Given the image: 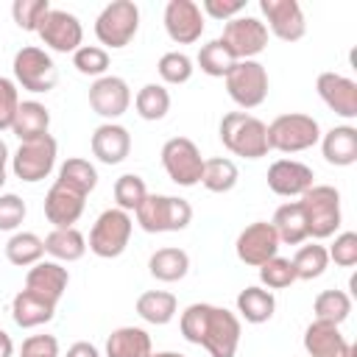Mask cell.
<instances>
[{
  "label": "cell",
  "instance_id": "cell-19",
  "mask_svg": "<svg viewBox=\"0 0 357 357\" xmlns=\"http://www.w3.org/2000/svg\"><path fill=\"white\" fill-rule=\"evenodd\" d=\"M318 98L340 117L354 120L357 117V81L340 75V73H321L315 81Z\"/></svg>",
  "mask_w": 357,
  "mask_h": 357
},
{
  "label": "cell",
  "instance_id": "cell-17",
  "mask_svg": "<svg viewBox=\"0 0 357 357\" xmlns=\"http://www.w3.org/2000/svg\"><path fill=\"white\" fill-rule=\"evenodd\" d=\"M89 106L95 114L106 117L109 123L120 114L128 112L131 106V89L123 78L117 75H103V78H95V84L89 86Z\"/></svg>",
  "mask_w": 357,
  "mask_h": 357
},
{
  "label": "cell",
  "instance_id": "cell-10",
  "mask_svg": "<svg viewBox=\"0 0 357 357\" xmlns=\"http://www.w3.org/2000/svg\"><path fill=\"white\" fill-rule=\"evenodd\" d=\"M162 165L173 184L178 187H195L201 184L204 173V156L198 145L187 137H173L162 145Z\"/></svg>",
  "mask_w": 357,
  "mask_h": 357
},
{
  "label": "cell",
  "instance_id": "cell-50",
  "mask_svg": "<svg viewBox=\"0 0 357 357\" xmlns=\"http://www.w3.org/2000/svg\"><path fill=\"white\" fill-rule=\"evenodd\" d=\"M67 357H100V354H98V349H95L92 343L78 340V343H73V346L67 349Z\"/></svg>",
  "mask_w": 357,
  "mask_h": 357
},
{
  "label": "cell",
  "instance_id": "cell-25",
  "mask_svg": "<svg viewBox=\"0 0 357 357\" xmlns=\"http://www.w3.org/2000/svg\"><path fill=\"white\" fill-rule=\"evenodd\" d=\"M53 312H56V304L33 296L31 290H20L11 301V318L22 329H33V326H42V324L53 321Z\"/></svg>",
  "mask_w": 357,
  "mask_h": 357
},
{
  "label": "cell",
  "instance_id": "cell-24",
  "mask_svg": "<svg viewBox=\"0 0 357 357\" xmlns=\"http://www.w3.org/2000/svg\"><path fill=\"white\" fill-rule=\"evenodd\" d=\"M47 128H50V112L39 100H20L17 114H14V123H11L14 137L20 142H28V139L45 137Z\"/></svg>",
  "mask_w": 357,
  "mask_h": 357
},
{
  "label": "cell",
  "instance_id": "cell-34",
  "mask_svg": "<svg viewBox=\"0 0 357 357\" xmlns=\"http://www.w3.org/2000/svg\"><path fill=\"white\" fill-rule=\"evenodd\" d=\"M240 178V170L231 159L226 156H212V159H204V173H201V184L209 190V192H229L234 190Z\"/></svg>",
  "mask_w": 357,
  "mask_h": 357
},
{
  "label": "cell",
  "instance_id": "cell-18",
  "mask_svg": "<svg viewBox=\"0 0 357 357\" xmlns=\"http://www.w3.org/2000/svg\"><path fill=\"white\" fill-rule=\"evenodd\" d=\"M312 167L298 159H276L268 167V187L282 198H301L315 181Z\"/></svg>",
  "mask_w": 357,
  "mask_h": 357
},
{
  "label": "cell",
  "instance_id": "cell-46",
  "mask_svg": "<svg viewBox=\"0 0 357 357\" xmlns=\"http://www.w3.org/2000/svg\"><path fill=\"white\" fill-rule=\"evenodd\" d=\"M326 254H329V259H332L335 265H340V268L357 265V234H354V231L337 234L335 243H332V248H329Z\"/></svg>",
  "mask_w": 357,
  "mask_h": 357
},
{
  "label": "cell",
  "instance_id": "cell-15",
  "mask_svg": "<svg viewBox=\"0 0 357 357\" xmlns=\"http://www.w3.org/2000/svg\"><path fill=\"white\" fill-rule=\"evenodd\" d=\"M259 11L268 20L265 28L282 42H298L307 33V20L296 0H259Z\"/></svg>",
  "mask_w": 357,
  "mask_h": 357
},
{
  "label": "cell",
  "instance_id": "cell-31",
  "mask_svg": "<svg viewBox=\"0 0 357 357\" xmlns=\"http://www.w3.org/2000/svg\"><path fill=\"white\" fill-rule=\"evenodd\" d=\"M343 343L346 337L340 335V326L329 321H312L304 329V351L310 357H332Z\"/></svg>",
  "mask_w": 357,
  "mask_h": 357
},
{
  "label": "cell",
  "instance_id": "cell-26",
  "mask_svg": "<svg viewBox=\"0 0 357 357\" xmlns=\"http://www.w3.org/2000/svg\"><path fill=\"white\" fill-rule=\"evenodd\" d=\"M151 335L139 326H117L106 337V357H148Z\"/></svg>",
  "mask_w": 357,
  "mask_h": 357
},
{
  "label": "cell",
  "instance_id": "cell-8",
  "mask_svg": "<svg viewBox=\"0 0 357 357\" xmlns=\"http://www.w3.org/2000/svg\"><path fill=\"white\" fill-rule=\"evenodd\" d=\"M226 92L240 109H257L268 98V70L257 61H234L226 73Z\"/></svg>",
  "mask_w": 357,
  "mask_h": 357
},
{
  "label": "cell",
  "instance_id": "cell-27",
  "mask_svg": "<svg viewBox=\"0 0 357 357\" xmlns=\"http://www.w3.org/2000/svg\"><path fill=\"white\" fill-rule=\"evenodd\" d=\"M271 226H273L279 243L298 245V243L307 240V223H304V212H301V204H298V201L282 204V206L273 212Z\"/></svg>",
  "mask_w": 357,
  "mask_h": 357
},
{
  "label": "cell",
  "instance_id": "cell-21",
  "mask_svg": "<svg viewBox=\"0 0 357 357\" xmlns=\"http://www.w3.org/2000/svg\"><path fill=\"white\" fill-rule=\"evenodd\" d=\"M67 284H70V273L59 262H45L42 259V262L31 265V271L25 273V290H31L33 296H39L50 304L61 301Z\"/></svg>",
  "mask_w": 357,
  "mask_h": 357
},
{
  "label": "cell",
  "instance_id": "cell-53",
  "mask_svg": "<svg viewBox=\"0 0 357 357\" xmlns=\"http://www.w3.org/2000/svg\"><path fill=\"white\" fill-rule=\"evenodd\" d=\"M6 162H8V148H6V142L0 139V167H6Z\"/></svg>",
  "mask_w": 357,
  "mask_h": 357
},
{
  "label": "cell",
  "instance_id": "cell-38",
  "mask_svg": "<svg viewBox=\"0 0 357 357\" xmlns=\"http://www.w3.org/2000/svg\"><path fill=\"white\" fill-rule=\"evenodd\" d=\"M137 114L142 120H162L170 112V92L162 84H145L134 98Z\"/></svg>",
  "mask_w": 357,
  "mask_h": 357
},
{
  "label": "cell",
  "instance_id": "cell-52",
  "mask_svg": "<svg viewBox=\"0 0 357 357\" xmlns=\"http://www.w3.org/2000/svg\"><path fill=\"white\" fill-rule=\"evenodd\" d=\"M354 354H357V351H354V346H351V343H343L332 357H354Z\"/></svg>",
  "mask_w": 357,
  "mask_h": 357
},
{
  "label": "cell",
  "instance_id": "cell-22",
  "mask_svg": "<svg viewBox=\"0 0 357 357\" xmlns=\"http://www.w3.org/2000/svg\"><path fill=\"white\" fill-rule=\"evenodd\" d=\"M92 153L103 165H120L131 153V134L120 123H103L92 131Z\"/></svg>",
  "mask_w": 357,
  "mask_h": 357
},
{
  "label": "cell",
  "instance_id": "cell-3",
  "mask_svg": "<svg viewBox=\"0 0 357 357\" xmlns=\"http://www.w3.org/2000/svg\"><path fill=\"white\" fill-rule=\"evenodd\" d=\"M220 142L245 159H259L268 153V131L265 123L248 112H229L220 120Z\"/></svg>",
  "mask_w": 357,
  "mask_h": 357
},
{
  "label": "cell",
  "instance_id": "cell-45",
  "mask_svg": "<svg viewBox=\"0 0 357 357\" xmlns=\"http://www.w3.org/2000/svg\"><path fill=\"white\" fill-rule=\"evenodd\" d=\"M25 201L14 192L0 195V231H17L20 223L25 220Z\"/></svg>",
  "mask_w": 357,
  "mask_h": 357
},
{
  "label": "cell",
  "instance_id": "cell-28",
  "mask_svg": "<svg viewBox=\"0 0 357 357\" xmlns=\"http://www.w3.org/2000/svg\"><path fill=\"white\" fill-rule=\"evenodd\" d=\"M148 271L153 279L159 282H178L187 276L190 271V257L184 248H176V245H167V248H159L151 254L148 259Z\"/></svg>",
  "mask_w": 357,
  "mask_h": 357
},
{
  "label": "cell",
  "instance_id": "cell-39",
  "mask_svg": "<svg viewBox=\"0 0 357 357\" xmlns=\"http://www.w3.org/2000/svg\"><path fill=\"white\" fill-rule=\"evenodd\" d=\"M290 262H293V273H296V279L310 282V279H318V276L326 271V265H329V254H326L324 245L312 243V245H301Z\"/></svg>",
  "mask_w": 357,
  "mask_h": 357
},
{
  "label": "cell",
  "instance_id": "cell-23",
  "mask_svg": "<svg viewBox=\"0 0 357 357\" xmlns=\"http://www.w3.org/2000/svg\"><path fill=\"white\" fill-rule=\"evenodd\" d=\"M324 159L335 167H349L357 162V128L354 126H335L321 137Z\"/></svg>",
  "mask_w": 357,
  "mask_h": 357
},
{
  "label": "cell",
  "instance_id": "cell-51",
  "mask_svg": "<svg viewBox=\"0 0 357 357\" xmlns=\"http://www.w3.org/2000/svg\"><path fill=\"white\" fill-rule=\"evenodd\" d=\"M11 354H14V340L8 332L0 329V357H11Z\"/></svg>",
  "mask_w": 357,
  "mask_h": 357
},
{
  "label": "cell",
  "instance_id": "cell-5",
  "mask_svg": "<svg viewBox=\"0 0 357 357\" xmlns=\"http://www.w3.org/2000/svg\"><path fill=\"white\" fill-rule=\"evenodd\" d=\"M192 220V206L190 201L178 198V195H145V201L137 206V223L148 231V234H159V231H181L187 229Z\"/></svg>",
  "mask_w": 357,
  "mask_h": 357
},
{
  "label": "cell",
  "instance_id": "cell-40",
  "mask_svg": "<svg viewBox=\"0 0 357 357\" xmlns=\"http://www.w3.org/2000/svg\"><path fill=\"white\" fill-rule=\"evenodd\" d=\"M145 195H148V187H145L142 176H137V173H123L114 181V201H117V209H123V212H137V206L145 201Z\"/></svg>",
  "mask_w": 357,
  "mask_h": 357
},
{
  "label": "cell",
  "instance_id": "cell-54",
  "mask_svg": "<svg viewBox=\"0 0 357 357\" xmlns=\"http://www.w3.org/2000/svg\"><path fill=\"white\" fill-rule=\"evenodd\" d=\"M148 357H184V354H178V351H151Z\"/></svg>",
  "mask_w": 357,
  "mask_h": 357
},
{
  "label": "cell",
  "instance_id": "cell-30",
  "mask_svg": "<svg viewBox=\"0 0 357 357\" xmlns=\"http://www.w3.org/2000/svg\"><path fill=\"white\" fill-rule=\"evenodd\" d=\"M176 310H178V301L167 290H148L137 298V315L153 326L170 324L176 318Z\"/></svg>",
  "mask_w": 357,
  "mask_h": 357
},
{
  "label": "cell",
  "instance_id": "cell-43",
  "mask_svg": "<svg viewBox=\"0 0 357 357\" xmlns=\"http://www.w3.org/2000/svg\"><path fill=\"white\" fill-rule=\"evenodd\" d=\"M259 282L268 287V290H284L296 282V273H293V262L284 259V257H271L268 262L259 265Z\"/></svg>",
  "mask_w": 357,
  "mask_h": 357
},
{
  "label": "cell",
  "instance_id": "cell-44",
  "mask_svg": "<svg viewBox=\"0 0 357 357\" xmlns=\"http://www.w3.org/2000/svg\"><path fill=\"white\" fill-rule=\"evenodd\" d=\"M50 11L47 0H14L11 3V17L22 31H39V22L45 20V14Z\"/></svg>",
  "mask_w": 357,
  "mask_h": 357
},
{
  "label": "cell",
  "instance_id": "cell-11",
  "mask_svg": "<svg viewBox=\"0 0 357 357\" xmlns=\"http://www.w3.org/2000/svg\"><path fill=\"white\" fill-rule=\"evenodd\" d=\"M56 139L50 134L45 137H36V139H28V142H20L17 153L11 156V170L20 181H42L50 176L53 165H56Z\"/></svg>",
  "mask_w": 357,
  "mask_h": 357
},
{
  "label": "cell",
  "instance_id": "cell-47",
  "mask_svg": "<svg viewBox=\"0 0 357 357\" xmlns=\"http://www.w3.org/2000/svg\"><path fill=\"white\" fill-rule=\"evenodd\" d=\"M17 106H20V92H17V84L6 75H0V131L11 128L14 123V114H17Z\"/></svg>",
  "mask_w": 357,
  "mask_h": 357
},
{
  "label": "cell",
  "instance_id": "cell-1",
  "mask_svg": "<svg viewBox=\"0 0 357 357\" xmlns=\"http://www.w3.org/2000/svg\"><path fill=\"white\" fill-rule=\"evenodd\" d=\"M184 340L204 346L209 357H234L240 346V318L226 307L190 304L178 318Z\"/></svg>",
  "mask_w": 357,
  "mask_h": 357
},
{
  "label": "cell",
  "instance_id": "cell-12",
  "mask_svg": "<svg viewBox=\"0 0 357 357\" xmlns=\"http://www.w3.org/2000/svg\"><path fill=\"white\" fill-rule=\"evenodd\" d=\"M218 39L237 61H248L268 47V28L257 17H234L223 25V33Z\"/></svg>",
  "mask_w": 357,
  "mask_h": 357
},
{
  "label": "cell",
  "instance_id": "cell-41",
  "mask_svg": "<svg viewBox=\"0 0 357 357\" xmlns=\"http://www.w3.org/2000/svg\"><path fill=\"white\" fill-rule=\"evenodd\" d=\"M156 70H159V78L165 81V84H187L190 78H192V59L187 56V53H181V50H170V53H165L162 59H159V64H156Z\"/></svg>",
  "mask_w": 357,
  "mask_h": 357
},
{
  "label": "cell",
  "instance_id": "cell-33",
  "mask_svg": "<svg viewBox=\"0 0 357 357\" xmlns=\"http://www.w3.org/2000/svg\"><path fill=\"white\" fill-rule=\"evenodd\" d=\"M6 257L17 268H31L45 257V240L33 231H14L6 243Z\"/></svg>",
  "mask_w": 357,
  "mask_h": 357
},
{
  "label": "cell",
  "instance_id": "cell-49",
  "mask_svg": "<svg viewBox=\"0 0 357 357\" xmlns=\"http://www.w3.org/2000/svg\"><path fill=\"white\" fill-rule=\"evenodd\" d=\"M245 8V0H204L201 3V11L215 17V20H234L240 17V11Z\"/></svg>",
  "mask_w": 357,
  "mask_h": 357
},
{
  "label": "cell",
  "instance_id": "cell-14",
  "mask_svg": "<svg viewBox=\"0 0 357 357\" xmlns=\"http://www.w3.org/2000/svg\"><path fill=\"white\" fill-rule=\"evenodd\" d=\"M279 237L273 231V226L268 220H254L248 223L240 234H237V243H234V251H237V259L251 265V268H259L262 262H268L271 257H276L279 251Z\"/></svg>",
  "mask_w": 357,
  "mask_h": 357
},
{
  "label": "cell",
  "instance_id": "cell-4",
  "mask_svg": "<svg viewBox=\"0 0 357 357\" xmlns=\"http://www.w3.org/2000/svg\"><path fill=\"white\" fill-rule=\"evenodd\" d=\"M265 131H268V151L273 148L279 153H301L321 139L318 120L301 112L279 114L271 126H265Z\"/></svg>",
  "mask_w": 357,
  "mask_h": 357
},
{
  "label": "cell",
  "instance_id": "cell-29",
  "mask_svg": "<svg viewBox=\"0 0 357 357\" xmlns=\"http://www.w3.org/2000/svg\"><path fill=\"white\" fill-rule=\"evenodd\" d=\"M45 254H50L56 262H75L86 254V237L70 226V229H53L45 237Z\"/></svg>",
  "mask_w": 357,
  "mask_h": 357
},
{
  "label": "cell",
  "instance_id": "cell-7",
  "mask_svg": "<svg viewBox=\"0 0 357 357\" xmlns=\"http://www.w3.org/2000/svg\"><path fill=\"white\" fill-rule=\"evenodd\" d=\"M139 28V8L134 0H112L95 20V36L100 45L117 50L126 47Z\"/></svg>",
  "mask_w": 357,
  "mask_h": 357
},
{
  "label": "cell",
  "instance_id": "cell-37",
  "mask_svg": "<svg viewBox=\"0 0 357 357\" xmlns=\"http://www.w3.org/2000/svg\"><path fill=\"white\" fill-rule=\"evenodd\" d=\"M234 61L237 59L229 53V47L220 39H209L198 50V67H201V73H206L212 78H226V73L234 67Z\"/></svg>",
  "mask_w": 357,
  "mask_h": 357
},
{
  "label": "cell",
  "instance_id": "cell-9",
  "mask_svg": "<svg viewBox=\"0 0 357 357\" xmlns=\"http://www.w3.org/2000/svg\"><path fill=\"white\" fill-rule=\"evenodd\" d=\"M14 78L22 89L28 92H50L59 81V70L56 61L50 59L47 50L36 47V45H25L17 50L14 56Z\"/></svg>",
  "mask_w": 357,
  "mask_h": 357
},
{
  "label": "cell",
  "instance_id": "cell-36",
  "mask_svg": "<svg viewBox=\"0 0 357 357\" xmlns=\"http://www.w3.org/2000/svg\"><path fill=\"white\" fill-rule=\"evenodd\" d=\"M312 312H315V321H329V324L340 326L351 312V296L343 290H324L315 296Z\"/></svg>",
  "mask_w": 357,
  "mask_h": 357
},
{
  "label": "cell",
  "instance_id": "cell-55",
  "mask_svg": "<svg viewBox=\"0 0 357 357\" xmlns=\"http://www.w3.org/2000/svg\"><path fill=\"white\" fill-rule=\"evenodd\" d=\"M6 184V167H0V187Z\"/></svg>",
  "mask_w": 357,
  "mask_h": 357
},
{
  "label": "cell",
  "instance_id": "cell-20",
  "mask_svg": "<svg viewBox=\"0 0 357 357\" xmlns=\"http://www.w3.org/2000/svg\"><path fill=\"white\" fill-rule=\"evenodd\" d=\"M84 204L86 195L56 181L45 195V218L53 223V229H70L84 215Z\"/></svg>",
  "mask_w": 357,
  "mask_h": 357
},
{
  "label": "cell",
  "instance_id": "cell-48",
  "mask_svg": "<svg viewBox=\"0 0 357 357\" xmlns=\"http://www.w3.org/2000/svg\"><path fill=\"white\" fill-rule=\"evenodd\" d=\"M20 357H59V340L53 335H31L22 343Z\"/></svg>",
  "mask_w": 357,
  "mask_h": 357
},
{
  "label": "cell",
  "instance_id": "cell-2",
  "mask_svg": "<svg viewBox=\"0 0 357 357\" xmlns=\"http://www.w3.org/2000/svg\"><path fill=\"white\" fill-rule=\"evenodd\" d=\"M301 212L307 223V237L312 240H326L340 229V192L329 184H312L301 195Z\"/></svg>",
  "mask_w": 357,
  "mask_h": 357
},
{
  "label": "cell",
  "instance_id": "cell-6",
  "mask_svg": "<svg viewBox=\"0 0 357 357\" xmlns=\"http://www.w3.org/2000/svg\"><path fill=\"white\" fill-rule=\"evenodd\" d=\"M131 231H134V223H131V215L112 206V209H103L98 215V220L92 223V231H89V251L100 259H114L120 257L126 248H128V240H131Z\"/></svg>",
  "mask_w": 357,
  "mask_h": 357
},
{
  "label": "cell",
  "instance_id": "cell-16",
  "mask_svg": "<svg viewBox=\"0 0 357 357\" xmlns=\"http://www.w3.org/2000/svg\"><path fill=\"white\" fill-rule=\"evenodd\" d=\"M165 31L176 45H192L204 33V11L195 0H170L165 6Z\"/></svg>",
  "mask_w": 357,
  "mask_h": 357
},
{
  "label": "cell",
  "instance_id": "cell-13",
  "mask_svg": "<svg viewBox=\"0 0 357 357\" xmlns=\"http://www.w3.org/2000/svg\"><path fill=\"white\" fill-rule=\"evenodd\" d=\"M36 33L56 53H75L81 47V39H84L81 20L70 11H64V8H50L45 14V20L39 22Z\"/></svg>",
  "mask_w": 357,
  "mask_h": 357
},
{
  "label": "cell",
  "instance_id": "cell-42",
  "mask_svg": "<svg viewBox=\"0 0 357 357\" xmlns=\"http://www.w3.org/2000/svg\"><path fill=\"white\" fill-rule=\"evenodd\" d=\"M73 67H75L81 75L103 78L106 70H109V53H106V47H98V45H81V47L73 53Z\"/></svg>",
  "mask_w": 357,
  "mask_h": 357
},
{
  "label": "cell",
  "instance_id": "cell-32",
  "mask_svg": "<svg viewBox=\"0 0 357 357\" xmlns=\"http://www.w3.org/2000/svg\"><path fill=\"white\" fill-rule=\"evenodd\" d=\"M273 310H276V298L271 290L265 287H245L237 293V312L248 321V324H265L273 318Z\"/></svg>",
  "mask_w": 357,
  "mask_h": 357
},
{
  "label": "cell",
  "instance_id": "cell-35",
  "mask_svg": "<svg viewBox=\"0 0 357 357\" xmlns=\"http://www.w3.org/2000/svg\"><path fill=\"white\" fill-rule=\"evenodd\" d=\"M56 181L70 187V190H75V192H81V195H89L95 190V184H98V170L86 159L73 156L59 167V178Z\"/></svg>",
  "mask_w": 357,
  "mask_h": 357
}]
</instances>
